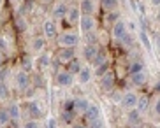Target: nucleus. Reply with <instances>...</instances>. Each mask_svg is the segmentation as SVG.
Masks as SVG:
<instances>
[{
  "mask_svg": "<svg viewBox=\"0 0 160 128\" xmlns=\"http://www.w3.org/2000/svg\"><path fill=\"white\" fill-rule=\"evenodd\" d=\"M42 33L44 37L49 40V39H57L58 37V28H57V23L53 19H46L42 23Z\"/></svg>",
  "mask_w": 160,
  "mask_h": 128,
  "instance_id": "obj_6",
  "label": "nucleus"
},
{
  "mask_svg": "<svg viewBox=\"0 0 160 128\" xmlns=\"http://www.w3.org/2000/svg\"><path fill=\"white\" fill-rule=\"evenodd\" d=\"M7 97V86L5 83H0V100H4Z\"/></svg>",
  "mask_w": 160,
  "mask_h": 128,
  "instance_id": "obj_38",
  "label": "nucleus"
},
{
  "mask_svg": "<svg viewBox=\"0 0 160 128\" xmlns=\"http://www.w3.org/2000/svg\"><path fill=\"white\" fill-rule=\"evenodd\" d=\"M108 62V51H106V48L104 49H99V53H97V56L93 58V62H92V67H97L99 65H104V63Z\"/></svg>",
  "mask_w": 160,
  "mask_h": 128,
  "instance_id": "obj_20",
  "label": "nucleus"
},
{
  "mask_svg": "<svg viewBox=\"0 0 160 128\" xmlns=\"http://www.w3.org/2000/svg\"><path fill=\"white\" fill-rule=\"evenodd\" d=\"M139 40H141V44L146 48V51H151V42H150V37H148V33L144 32V30H141L139 32Z\"/></svg>",
  "mask_w": 160,
  "mask_h": 128,
  "instance_id": "obj_30",
  "label": "nucleus"
},
{
  "mask_svg": "<svg viewBox=\"0 0 160 128\" xmlns=\"http://www.w3.org/2000/svg\"><path fill=\"white\" fill-rule=\"evenodd\" d=\"M9 123H11V116L7 107H0V128L9 126Z\"/></svg>",
  "mask_w": 160,
  "mask_h": 128,
  "instance_id": "obj_24",
  "label": "nucleus"
},
{
  "mask_svg": "<svg viewBox=\"0 0 160 128\" xmlns=\"http://www.w3.org/2000/svg\"><path fill=\"white\" fill-rule=\"evenodd\" d=\"M9 126H11V128H19V119H11Z\"/></svg>",
  "mask_w": 160,
  "mask_h": 128,
  "instance_id": "obj_44",
  "label": "nucleus"
},
{
  "mask_svg": "<svg viewBox=\"0 0 160 128\" xmlns=\"http://www.w3.org/2000/svg\"><path fill=\"white\" fill-rule=\"evenodd\" d=\"M4 128H11V126H4Z\"/></svg>",
  "mask_w": 160,
  "mask_h": 128,
  "instance_id": "obj_50",
  "label": "nucleus"
},
{
  "mask_svg": "<svg viewBox=\"0 0 160 128\" xmlns=\"http://www.w3.org/2000/svg\"><path fill=\"white\" fill-rule=\"evenodd\" d=\"M16 28H18L19 32H25V30H27V21H25L23 18H18L16 19Z\"/></svg>",
  "mask_w": 160,
  "mask_h": 128,
  "instance_id": "obj_35",
  "label": "nucleus"
},
{
  "mask_svg": "<svg viewBox=\"0 0 160 128\" xmlns=\"http://www.w3.org/2000/svg\"><path fill=\"white\" fill-rule=\"evenodd\" d=\"M49 55L48 53H41L39 55V58H37V65H39V69H46L48 65H49Z\"/></svg>",
  "mask_w": 160,
  "mask_h": 128,
  "instance_id": "obj_29",
  "label": "nucleus"
},
{
  "mask_svg": "<svg viewBox=\"0 0 160 128\" xmlns=\"http://www.w3.org/2000/svg\"><path fill=\"white\" fill-rule=\"evenodd\" d=\"M86 44H97L95 42V33L93 32L86 33Z\"/></svg>",
  "mask_w": 160,
  "mask_h": 128,
  "instance_id": "obj_42",
  "label": "nucleus"
},
{
  "mask_svg": "<svg viewBox=\"0 0 160 128\" xmlns=\"http://www.w3.org/2000/svg\"><path fill=\"white\" fill-rule=\"evenodd\" d=\"M155 91H157V93H160V79L155 83Z\"/></svg>",
  "mask_w": 160,
  "mask_h": 128,
  "instance_id": "obj_47",
  "label": "nucleus"
},
{
  "mask_svg": "<svg viewBox=\"0 0 160 128\" xmlns=\"http://www.w3.org/2000/svg\"><path fill=\"white\" fill-rule=\"evenodd\" d=\"M58 125H57V119L55 118H48V121H46V128H57Z\"/></svg>",
  "mask_w": 160,
  "mask_h": 128,
  "instance_id": "obj_41",
  "label": "nucleus"
},
{
  "mask_svg": "<svg viewBox=\"0 0 160 128\" xmlns=\"http://www.w3.org/2000/svg\"><path fill=\"white\" fill-rule=\"evenodd\" d=\"M57 40L60 48H76L79 44V35L76 32H63L57 37Z\"/></svg>",
  "mask_w": 160,
  "mask_h": 128,
  "instance_id": "obj_1",
  "label": "nucleus"
},
{
  "mask_svg": "<svg viewBox=\"0 0 160 128\" xmlns=\"http://www.w3.org/2000/svg\"><path fill=\"white\" fill-rule=\"evenodd\" d=\"M114 83H116V74H114L113 70H108L102 77H100V88H102L104 91H111L114 88Z\"/></svg>",
  "mask_w": 160,
  "mask_h": 128,
  "instance_id": "obj_4",
  "label": "nucleus"
},
{
  "mask_svg": "<svg viewBox=\"0 0 160 128\" xmlns=\"http://www.w3.org/2000/svg\"><path fill=\"white\" fill-rule=\"evenodd\" d=\"M153 111H155L157 116H160V97L155 100V105H153Z\"/></svg>",
  "mask_w": 160,
  "mask_h": 128,
  "instance_id": "obj_43",
  "label": "nucleus"
},
{
  "mask_svg": "<svg viewBox=\"0 0 160 128\" xmlns=\"http://www.w3.org/2000/svg\"><path fill=\"white\" fill-rule=\"evenodd\" d=\"M67 12H69V7H67L65 2H57L53 7V18L55 19H65Z\"/></svg>",
  "mask_w": 160,
  "mask_h": 128,
  "instance_id": "obj_12",
  "label": "nucleus"
},
{
  "mask_svg": "<svg viewBox=\"0 0 160 128\" xmlns=\"http://www.w3.org/2000/svg\"><path fill=\"white\" fill-rule=\"evenodd\" d=\"M128 81H130V84H132V86H137V88H141V86H144L146 83H148V74H146L144 70H142V72H137V74H130Z\"/></svg>",
  "mask_w": 160,
  "mask_h": 128,
  "instance_id": "obj_11",
  "label": "nucleus"
},
{
  "mask_svg": "<svg viewBox=\"0 0 160 128\" xmlns=\"http://www.w3.org/2000/svg\"><path fill=\"white\" fill-rule=\"evenodd\" d=\"M21 128H39V121L37 119H28V121H25L23 123Z\"/></svg>",
  "mask_w": 160,
  "mask_h": 128,
  "instance_id": "obj_36",
  "label": "nucleus"
},
{
  "mask_svg": "<svg viewBox=\"0 0 160 128\" xmlns=\"http://www.w3.org/2000/svg\"><path fill=\"white\" fill-rule=\"evenodd\" d=\"M72 83H74V74H71L69 70H60L57 74V84L60 88H69L72 86Z\"/></svg>",
  "mask_w": 160,
  "mask_h": 128,
  "instance_id": "obj_7",
  "label": "nucleus"
},
{
  "mask_svg": "<svg viewBox=\"0 0 160 128\" xmlns=\"http://www.w3.org/2000/svg\"><path fill=\"white\" fill-rule=\"evenodd\" d=\"M99 46L97 44H86L85 46V49H83V56H85V60L86 62H93V58L97 56V53H99Z\"/></svg>",
  "mask_w": 160,
  "mask_h": 128,
  "instance_id": "obj_13",
  "label": "nucleus"
},
{
  "mask_svg": "<svg viewBox=\"0 0 160 128\" xmlns=\"http://www.w3.org/2000/svg\"><path fill=\"white\" fill-rule=\"evenodd\" d=\"M97 23H95L93 16H86V14H81V19H79V28L83 30L85 33H90L93 32Z\"/></svg>",
  "mask_w": 160,
  "mask_h": 128,
  "instance_id": "obj_8",
  "label": "nucleus"
},
{
  "mask_svg": "<svg viewBox=\"0 0 160 128\" xmlns=\"http://www.w3.org/2000/svg\"><path fill=\"white\" fill-rule=\"evenodd\" d=\"M125 33H127V25H125V21L118 19L116 23H113V37L116 40H122L125 37Z\"/></svg>",
  "mask_w": 160,
  "mask_h": 128,
  "instance_id": "obj_10",
  "label": "nucleus"
},
{
  "mask_svg": "<svg viewBox=\"0 0 160 128\" xmlns=\"http://www.w3.org/2000/svg\"><path fill=\"white\" fill-rule=\"evenodd\" d=\"M155 44H157V49L160 51V35H157V37H155Z\"/></svg>",
  "mask_w": 160,
  "mask_h": 128,
  "instance_id": "obj_46",
  "label": "nucleus"
},
{
  "mask_svg": "<svg viewBox=\"0 0 160 128\" xmlns=\"http://www.w3.org/2000/svg\"><path fill=\"white\" fill-rule=\"evenodd\" d=\"M46 48V37H33L32 39V51L42 53Z\"/></svg>",
  "mask_w": 160,
  "mask_h": 128,
  "instance_id": "obj_21",
  "label": "nucleus"
},
{
  "mask_svg": "<svg viewBox=\"0 0 160 128\" xmlns=\"http://www.w3.org/2000/svg\"><path fill=\"white\" fill-rule=\"evenodd\" d=\"M79 19H81L79 7H69V12H67V21H69V25L79 23Z\"/></svg>",
  "mask_w": 160,
  "mask_h": 128,
  "instance_id": "obj_18",
  "label": "nucleus"
},
{
  "mask_svg": "<svg viewBox=\"0 0 160 128\" xmlns=\"http://www.w3.org/2000/svg\"><path fill=\"white\" fill-rule=\"evenodd\" d=\"M14 84H16V88H18L19 91L28 90V86H30V76H28V72H25L23 69H19V70L14 74Z\"/></svg>",
  "mask_w": 160,
  "mask_h": 128,
  "instance_id": "obj_2",
  "label": "nucleus"
},
{
  "mask_svg": "<svg viewBox=\"0 0 160 128\" xmlns=\"http://www.w3.org/2000/svg\"><path fill=\"white\" fill-rule=\"evenodd\" d=\"M88 128H106V123L100 118H97L93 121H88Z\"/></svg>",
  "mask_w": 160,
  "mask_h": 128,
  "instance_id": "obj_33",
  "label": "nucleus"
},
{
  "mask_svg": "<svg viewBox=\"0 0 160 128\" xmlns=\"http://www.w3.org/2000/svg\"><path fill=\"white\" fill-rule=\"evenodd\" d=\"M90 102L86 98H83V97H79V98H74V112L76 114H85V111L88 109Z\"/></svg>",
  "mask_w": 160,
  "mask_h": 128,
  "instance_id": "obj_17",
  "label": "nucleus"
},
{
  "mask_svg": "<svg viewBox=\"0 0 160 128\" xmlns=\"http://www.w3.org/2000/svg\"><path fill=\"white\" fill-rule=\"evenodd\" d=\"M60 118H62V121H63L65 125H74V121H76V112H74V111H63V109H62Z\"/></svg>",
  "mask_w": 160,
  "mask_h": 128,
  "instance_id": "obj_22",
  "label": "nucleus"
},
{
  "mask_svg": "<svg viewBox=\"0 0 160 128\" xmlns=\"http://www.w3.org/2000/svg\"><path fill=\"white\" fill-rule=\"evenodd\" d=\"M27 112H28L30 119H41L42 118V109H41L39 102H35V100H30L28 104H27Z\"/></svg>",
  "mask_w": 160,
  "mask_h": 128,
  "instance_id": "obj_9",
  "label": "nucleus"
},
{
  "mask_svg": "<svg viewBox=\"0 0 160 128\" xmlns=\"http://www.w3.org/2000/svg\"><path fill=\"white\" fill-rule=\"evenodd\" d=\"M108 70H109V62H106L104 65H99L97 69H95V74H97L99 77H102V76H104V74H106Z\"/></svg>",
  "mask_w": 160,
  "mask_h": 128,
  "instance_id": "obj_34",
  "label": "nucleus"
},
{
  "mask_svg": "<svg viewBox=\"0 0 160 128\" xmlns=\"http://www.w3.org/2000/svg\"><path fill=\"white\" fill-rule=\"evenodd\" d=\"M72 60H76V48H60L58 62L63 63V65H69Z\"/></svg>",
  "mask_w": 160,
  "mask_h": 128,
  "instance_id": "obj_5",
  "label": "nucleus"
},
{
  "mask_svg": "<svg viewBox=\"0 0 160 128\" xmlns=\"http://www.w3.org/2000/svg\"><path fill=\"white\" fill-rule=\"evenodd\" d=\"M136 109L139 111L141 114H144L146 111L150 109V97H148V95H141V97H139V100H137V105H136Z\"/></svg>",
  "mask_w": 160,
  "mask_h": 128,
  "instance_id": "obj_19",
  "label": "nucleus"
},
{
  "mask_svg": "<svg viewBox=\"0 0 160 128\" xmlns=\"http://www.w3.org/2000/svg\"><path fill=\"white\" fill-rule=\"evenodd\" d=\"M85 119L86 121H93V119H97V118H100V107L97 104H90L88 105V109L85 111Z\"/></svg>",
  "mask_w": 160,
  "mask_h": 128,
  "instance_id": "obj_14",
  "label": "nucleus"
},
{
  "mask_svg": "<svg viewBox=\"0 0 160 128\" xmlns=\"http://www.w3.org/2000/svg\"><path fill=\"white\" fill-rule=\"evenodd\" d=\"M0 2H2V0H0Z\"/></svg>",
  "mask_w": 160,
  "mask_h": 128,
  "instance_id": "obj_51",
  "label": "nucleus"
},
{
  "mask_svg": "<svg viewBox=\"0 0 160 128\" xmlns=\"http://www.w3.org/2000/svg\"><path fill=\"white\" fill-rule=\"evenodd\" d=\"M120 42H122L123 46H127V48H132V46H134V35L127 32V33H125V37H123Z\"/></svg>",
  "mask_w": 160,
  "mask_h": 128,
  "instance_id": "obj_32",
  "label": "nucleus"
},
{
  "mask_svg": "<svg viewBox=\"0 0 160 128\" xmlns=\"http://www.w3.org/2000/svg\"><path fill=\"white\" fill-rule=\"evenodd\" d=\"M108 19H109V21H113V23H116V21H118V12H116V9H114V11H109Z\"/></svg>",
  "mask_w": 160,
  "mask_h": 128,
  "instance_id": "obj_40",
  "label": "nucleus"
},
{
  "mask_svg": "<svg viewBox=\"0 0 160 128\" xmlns=\"http://www.w3.org/2000/svg\"><path fill=\"white\" fill-rule=\"evenodd\" d=\"M2 63H4V53L0 51V67H2Z\"/></svg>",
  "mask_w": 160,
  "mask_h": 128,
  "instance_id": "obj_49",
  "label": "nucleus"
},
{
  "mask_svg": "<svg viewBox=\"0 0 160 128\" xmlns=\"http://www.w3.org/2000/svg\"><path fill=\"white\" fill-rule=\"evenodd\" d=\"M128 123L130 125H139V121H141V112L137 109H132V111H128Z\"/></svg>",
  "mask_w": 160,
  "mask_h": 128,
  "instance_id": "obj_27",
  "label": "nucleus"
},
{
  "mask_svg": "<svg viewBox=\"0 0 160 128\" xmlns=\"http://www.w3.org/2000/svg\"><path fill=\"white\" fill-rule=\"evenodd\" d=\"M79 11L81 14H86V16H93V11H95V5H93V0H81L79 2Z\"/></svg>",
  "mask_w": 160,
  "mask_h": 128,
  "instance_id": "obj_16",
  "label": "nucleus"
},
{
  "mask_svg": "<svg viewBox=\"0 0 160 128\" xmlns=\"http://www.w3.org/2000/svg\"><path fill=\"white\" fill-rule=\"evenodd\" d=\"M137 100H139V95H137L136 91H127V93H123V98H122L123 109H127V111L136 109Z\"/></svg>",
  "mask_w": 160,
  "mask_h": 128,
  "instance_id": "obj_3",
  "label": "nucleus"
},
{
  "mask_svg": "<svg viewBox=\"0 0 160 128\" xmlns=\"http://www.w3.org/2000/svg\"><path fill=\"white\" fill-rule=\"evenodd\" d=\"M150 2H151V4H153V5H157V7H158V5H160V0H150Z\"/></svg>",
  "mask_w": 160,
  "mask_h": 128,
  "instance_id": "obj_48",
  "label": "nucleus"
},
{
  "mask_svg": "<svg viewBox=\"0 0 160 128\" xmlns=\"http://www.w3.org/2000/svg\"><path fill=\"white\" fill-rule=\"evenodd\" d=\"M7 111H9L11 119H19L21 118V109H19V104H16V102H12V104L7 105Z\"/></svg>",
  "mask_w": 160,
  "mask_h": 128,
  "instance_id": "obj_23",
  "label": "nucleus"
},
{
  "mask_svg": "<svg viewBox=\"0 0 160 128\" xmlns=\"http://www.w3.org/2000/svg\"><path fill=\"white\" fill-rule=\"evenodd\" d=\"M72 128H88V126L83 125V123H74V125H72Z\"/></svg>",
  "mask_w": 160,
  "mask_h": 128,
  "instance_id": "obj_45",
  "label": "nucleus"
},
{
  "mask_svg": "<svg viewBox=\"0 0 160 128\" xmlns=\"http://www.w3.org/2000/svg\"><path fill=\"white\" fill-rule=\"evenodd\" d=\"M9 49V44H7V40H5L4 37H0V51L4 53V51H7Z\"/></svg>",
  "mask_w": 160,
  "mask_h": 128,
  "instance_id": "obj_39",
  "label": "nucleus"
},
{
  "mask_svg": "<svg viewBox=\"0 0 160 128\" xmlns=\"http://www.w3.org/2000/svg\"><path fill=\"white\" fill-rule=\"evenodd\" d=\"M21 69H23L25 72H30L33 69V62H32V58H30L28 55L21 56Z\"/></svg>",
  "mask_w": 160,
  "mask_h": 128,
  "instance_id": "obj_28",
  "label": "nucleus"
},
{
  "mask_svg": "<svg viewBox=\"0 0 160 128\" xmlns=\"http://www.w3.org/2000/svg\"><path fill=\"white\" fill-rule=\"evenodd\" d=\"M100 5H102L104 11H114L118 5V0H100Z\"/></svg>",
  "mask_w": 160,
  "mask_h": 128,
  "instance_id": "obj_31",
  "label": "nucleus"
},
{
  "mask_svg": "<svg viewBox=\"0 0 160 128\" xmlns=\"http://www.w3.org/2000/svg\"><path fill=\"white\" fill-rule=\"evenodd\" d=\"M92 76H93V72H92V67L83 65L81 72L78 74V79H79V83H81V84H88L90 81H92Z\"/></svg>",
  "mask_w": 160,
  "mask_h": 128,
  "instance_id": "obj_15",
  "label": "nucleus"
},
{
  "mask_svg": "<svg viewBox=\"0 0 160 128\" xmlns=\"http://www.w3.org/2000/svg\"><path fill=\"white\" fill-rule=\"evenodd\" d=\"M62 109H63V111H74V98L65 100V102H63V105H62Z\"/></svg>",
  "mask_w": 160,
  "mask_h": 128,
  "instance_id": "obj_37",
  "label": "nucleus"
},
{
  "mask_svg": "<svg viewBox=\"0 0 160 128\" xmlns=\"http://www.w3.org/2000/svg\"><path fill=\"white\" fill-rule=\"evenodd\" d=\"M67 67H69L67 70L71 72V74H74V76H78V74L81 72V69H83V65H81V62L78 60V58H76V60H72V62L69 63Z\"/></svg>",
  "mask_w": 160,
  "mask_h": 128,
  "instance_id": "obj_26",
  "label": "nucleus"
},
{
  "mask_svg": "<svg viewBox=\"0 0 160 128\" xmlns=\"http://www.w3.org/2000/svg\"><path fill=\"white\" fill-rule=\"evenodd\" d=\"M144 70V63L141 60H134V62L128 65V72L130 74H137V72H142Z\"/></svg>",
  "mask_w": 160,
  "mask_h": 128,
  "instance_id": "obj_25",
  "label": "nucleus"
}]
</instances>
